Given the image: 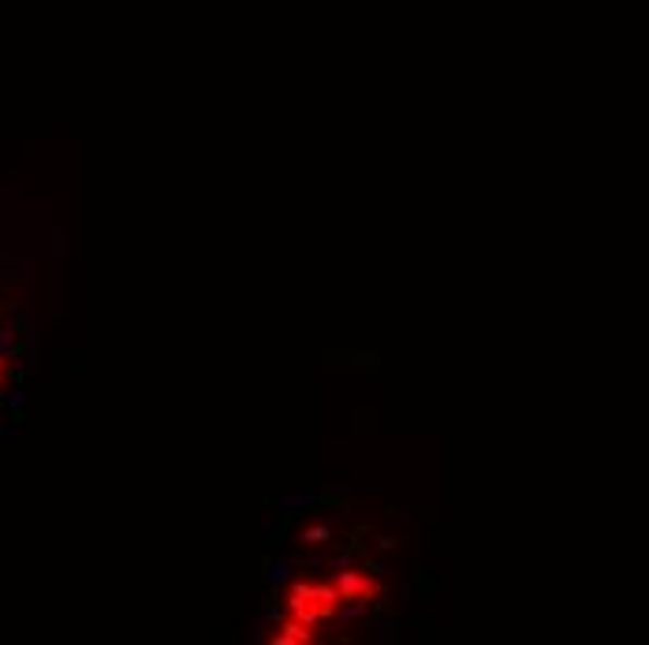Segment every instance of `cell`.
<instances>
[{
	"instance_id": "6da1fadb",
	"label": "cell",
	"mask_w": 649,
	"mask_h": 645,
	"mask_svg": "<svg viewBox=\"0 0 649 645\" xmlns=\"http://www.w3.org/2000/svg\"><path fill=\"white\" fill-rule=\"evenodd\" d=\"M336 608H340V594L329 582H299V586L292 590V597H287L292 620L306 627L324 623L329 616H336Z\"/></svg>"
},
{
	"instance_id": "7a4b0ae2",
	"label": "cell",
	"mask_w": 649,
	"mask_h": 645,
	"mask_svg": "<svg viewBox=\"0 0 649 645\" xmlns=\"http://www.w3.org/2000/svg\"><path fill=\"white\" fill-rule=\"evenodd\" d=\"M332 586H336L340 600H374L381 594V586H377V582H366L358 571H344Z\"/></svg>"
},
{
	"instance_id": "3957f363",
	"label": "cell",
	"mask_w": 649,
	"mask_h": 645,
	"mask_svg": "<svg viewBox=\"0 0 649 645\" xmlns=\"http://www.w3.org/2000/svg\"><path fill=\"white\" fill-rule=\"evenodd\" d=\"M310 638H314V634H310V627H306V623H287V627H280V631L273 634L277 645H303Z\"/></svg>"
}]
</instances>
